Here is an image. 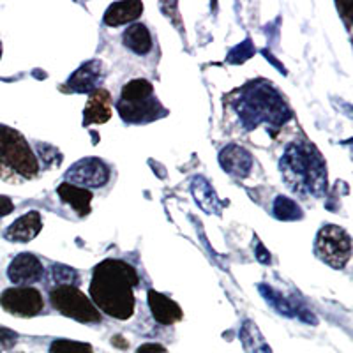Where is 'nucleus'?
Segmentation results:
<instances>
[{
	"instance_id": "nucleus-1",
	"label": "nucleus",
	"mask_w": 353,
	"mask_h": 353,
	"mask_svg": "<svg viewBox=\"0 0 353 353\" xmlns=\"http://www.w3.org/2000/svg\"><path fill=\"white\" fill-rule=\"evenodd\" d=\"M140 283L137 270L128 261L108 260L96 265L90 281V301L108 316L129 320L134 313V288Z\"/></svg>"
},
{
	"instance_id": "nucleus-2",
	"label": "nucleus",
	"mask_w": 353,
	"mask_h": 353,
	"mask_svg": "<svg viewBox=\"0 0 353 353\" xmlns=\"http://www.w3.org/2000/svg\"><path fill=\"white\" fill-rule=\"evenodd\" d=\"M290 191L302 198H321L327 191V165L320 150L305 140H295L286 147L279 163Z\"/></svg>"
},
{
	"instance_id": "nucleus-3",
	"label": "nucleus",
	"mask_w": 353,
	"mask_h": 353,
	"mask_svg": "<svg viewBox=\"0 0 353 353\" xmlns=\"http://www.w3.org/2000/svg\"><path fill=\"white\" fill-rule=\"evenodd\" d=\"M232 103L241 125L248 131L256 129L260 124L279 129L292 117L281 94L265 80L251 81L237 90V97L232 99Z\"/></svg>"
},
{
	"instance_id": "nucleus-4",
	"label": "nucleus",
	"mask_w": 353,
	"mask_h": 353,
	"mask_svg": "<svg viewBox=\"0 0 353 353\" xmlns=\"http://www.w3.org/2000/svg\"><path fill=\"white\" fill-rule=\"evenodd\" d=\"M39 163L32 147L17 129L0 124V181L25 184L36 179Z\"/></svg>"
},
{
	"instance_id": "nucleus-5",
	"label": "nucleus",
	"mask_w": 353,
	"mask_h": 353,
	"mask_svg": "<svg viewBox=\"0 0 353 353\" xmlns=\"http://www.w3.org/2000/svg\"><path fill=\"white\" fill-rule=\"evenodd\" d=\"M117 112L128 124H149L168 113L157 99L154 85L143 78L124 85L121 99L117 103Z\"/></svg>"
},
{
	"instance_id": "nucleus-6",
	"label": "nucleus",
	"mask_w": 353,
	"mask_h": 353,
	"mask_svg": "<svg viewBox=\"0 0 353 353\" xmlns=\"http://www.w3.org/2000/svg\"><path fill=\"white\" fill-rule=\"evenodd\" d=\"M50 302L53 309L64 316L72 318L80 323H99V309L92 304V301L85 297L77 286H55L50 292Z\"/></svg>"
},
{
	"instance_id": "nucleus-7",
	"label": "nucleus",
	"mask_w": 353,
	"mask_h": 353,
	"mask_svg": "<svg viewBox=\"0 0 353 353\" xmlns=\"http://www.w3.org/2000/svg\"><path fill=\"white\" fill-rule=\"evenodd\" d=\"M314 254L332 269H343L352 254V239L341 226L327 225L318 232Z\"/></svg>"
},
{
	"instance_id": "nucleus-8",
	"label": "nucleus",
	"mask_w": 353,
	"mask_h": 353,
	"mask_svg": "<svg viewBox=\"0 0 353 353\" xmlns=\"http://www.w3.org/2000/svg\"><path fill=\"white\" fill-rule=\"evenodd\" d=\"M0 305L6 313L18 318H32L44 311V301L39 290L32 286H12L2 292Z\"/></svg>"
},
{
	"instance_id": "nucleus-9",
	"label": "nucleus",
	"mask_w": 353,
	"mask_h": 353,
	"mask_svg": "<svg viewBox=\"0 0 353 353\" xmlns=\"http://www.w3.org/2000/svg\"><path fill=\"white\" fill-rule=\"evenodd\" d=\"M110 176H112V172L105 161L97 159V157H85V159L77 161L65 172V182L83 189L105 188Z\"/></svg>"
},
{
	"instance_id": "nucleus-10",
	"label": "nucleus",
	"mask_w": 353,
	"mask_h": 353,
	"mask_svg": "<svg viewBox=\"0 0 353 353\" xmlns=\"http://www.w3.org/2000/svg\"><path fill=\"white\" fill-rule=\"evenodd\" d=\"M103 78H105V65H103V62L88 61L72 72V77H69V80L65 81L64 90L74 94L94 92L96 88H99Z\"/></svg>"
},
{
	"instance_id": "nucleus-11",
	"label": "nucleus",
	"mask_w": 353,
	"mask_h": 353,
	"mask_svg": "<svg viewBox=\"0 0 353 353\" xmlns=\"http://www.w3.org/2000/svg\"><path fill=\"white\" fill-rule=\"evenodd\" d=\"M44 267L32 253H21L9 263L8 277L17 286H28L43 279Z\"/></svg>"
},
{
	"instance_id": "nucleus-12",
	"label": "nucleus",
	"mask_w": 353,
	"mask_h": 353,
	"mask_svg": "<svg viewBox=\"0 0 353 353\" xmlns=\"http://www.w3.org/2000/svg\"><path fill=\"white\" fill-rule=\"evenodd\" d=\"M219 163L226 173L244 179L253 170V156L241 145H228L221 150Z\"/></svg>"
},
{
	"instance_id": "nucleus-13",
	"label": "nucleus",
	"mask_w": 353,
	"mask_h": 353,
	"mask_svg": "<svg viewBox=\"0 0 353 353\" xmlns=\"http://www.w3.org/2000/svg\"><path fill=\"white\" fill-rule=\"evenodd\" d=\"M43 230V217L37 210H30V212L23 214L18 217L11 226L4 232L6 241L9 242H18V244H25L30 242L39 235Z\"/></svg>"
},
{
	"instance_id": "nucleus-14",
	"label": "nucleus",
	"mask_w": 353,
	"mask_h": 353,
	"mask_svg": "<svg viewBox=\"0 0 353 353\" xmlns=\"http://www.w3.org/2000/svg\"><path fill=\"white\" fill-rule=\"evenodd\" d=\"M112 117V96L105 88H96L90 92L83 110V128L92 124H105Z\"/></svg>"
},
{
	"instance_id": "nucleus-15",
	"label": "nucleus",
	"mask_w": 353,
	"mask_h": 353,
	"mask_svg": "<svg viewBox=\"0 0 353 353\" xmlns=\"http://www.w3.org/2000/svg\"><path fill=\"white\" fill-rule=\"evenodd\" d=\"M147 295H149L150 311H152V316L157 323L168 327L182 320L184 314H182L181 305L176 304L175 301L168 299L163 293L156 292V290H149Z\"/></svg>"
},
{
	"instance_id": "nucleus-16",
	"label": "nucleus",
	"mask_w": 353,
	"mask_h": 353,
	"mask_svg": "<svg viewBox=\"0 0 353 353\" xmlns=\"http://www.w3.org/2000/svg\"><path fill=\"white\" fill-rule=\"evenodd\" d=\"M57 193H59L61 200L64 201V203H68L80 217H85L90 214L92 193H90L88 189L77 188V185L68 184V182H62V184L57 188Z\"/></svg>"
},
{
	"instance_id": "nucleus-17",
	"label": "nucleus",
	"mask_w": 353,
	"mask_h": 353,
	"mask_svg": "<svg viewBox=\"0 0 353 353\" xmlns=\"http://www.w3.org/2000/svg\"><path fill=\"white\" fill-rule=\"evenodd\" d=\"M143 4L138 0H129V2H113L105 12V23L108 27H119L134 21L141 17Z\"/></svg>"
},
{
	"instance_id": "nucleus-18",
	"label": "nucleus",
	"mask_w": 353,
	"mask_h": 353,
	"mask_svg": "<svg viewBox=\"0 0 353 353\" xmlns=\"http://www.w3.org/2000/svg\"><path fill=\"white\" fill-rule=\"evenodd\" d=\"M122 41H124L125 48H129L137 55H147L152 50V36L143 23H134L125 28Z\"/></svg>"
},
{
	"instance_id": "nucleus-19",
	"label": "nucleus",
	"mask_w": 353,
	"mask_h": 353,
	"mask_svg": "<svg viewBox=\"0 0 353 353\" xmlns=\"http://www.w3.org/2000/svg\"><path fill=\"white\" fill-rule=\"evenodd\" d=\"M193 194L196 198V203L201 209L207 210L209 214L217 212V196L210 184L205 181L203 176H196L193 181Z\"/></svg>"
},
{
	"instance_id": "nucleus-20",
	"label": "nucleus",
	"mask_w": 353,
	"mask_h": 353,
	"mask_svg": "<svg viewBox=\"0 0 353 353\" xmlns=\"http://www.w3.org/2000/svg\"><path fill=\"white\" fill-rule=\"evenodd\" d=\"M242 343H244V348L249 353H270L269 345L263 341V337L260 336L258 329L254 327V323L251 321H245L244 329H242Z\"/></svg>"
},
{
	"instance_id": "nucleus-21",
	"label": "nucleus",
	"mask_w": 353,
	"mask_h": 353,
	"mask_svg": "<svg viewBox=\"0 0 353 353\" xmlns=\"http://www.w3.org/2000/svg\"><path fill=\"white\" fill-rule=\"evenodd\" d=\"M274 216L281 221H295L302 217V210L297 205V201H293L292 198L277 196L274 201Z\"/></svg>"
},
{
	"instance_id": "nucleus-22",
	"label": "nucleus",
	"mask_w": 353,
	"mask_h": 353,
	"mask_svg": "<svg viewBox=\"0 0 353 353\" xmlns=\"http://www.w3.org/2000/svg\"><path fill=\"white\" fill-rule=\"evenodd\" d=\"M50 353H94V350L87 343L71 341V339H57V341L50 345Z\"/></svg>"
},
{
	"instance_id": "nucleus-23",
	"label": "nucleus",
	"mask_w": 353,
	"mask_h": 353,
	"mask_svg": "<svg viewBox=\"0 0 353 353\" xmlns=\"http://www.w3.org/2000/svg\"><path fill=\"white\" fill-rule=\"evenodd\" d=\"M52 281L57 286H77L78 272L68 265H53Z\"/></svg>"
},
{
	"instance_id": "nucleus-24",
	"label": "nucleus",
	"mask_w": 353,
	"mask_h": 353,
	"mask_svg": "<svg viewBox=\"0 0 353 353\" xmlns=\"http://www.w3.org/2000/svg\"><path fill=\"white\" fill-rule=\"evenodd\" d=\"M17 332H12V330L6 329V327H0V348L2 350H9L12 346L17 345Z\"/></svg>"
},
{
	"instance_id": "nucleus-25",
	"label": "nucleus",
	"mask_w": 353,
	"mask_h": 353,
	"mask_svg": "<svg viewBox=\"0 0 353 353\" xmlns=\"http://www.w3.org/2000/svg\"><path fill=\"white\" fill-rule=\"evenodd\" d=\"M242 55L241 57V62H244L245 59H249V57L253 55V46H251V41H245V43H242L241 46H237V48L233 50L230 55Z\"/></svg>"
},
{
	"instance_id": "nucleus-26",
	"label": "nucleus",
	"mask_w": 353,
	"mask_h": 353,
	"mask_svg": "<svg viewBox=\"0 0 353 353\" xmlns=\"http://www.w3.org/2000/svg\"><path fill=\"white\" fill-rule=\"evenodd\" d=\"M12 210H14V203L11 201V198L2 196V194H0V217L9 216Z\"/></svg>"
},
{
	"instance_id": "nucleus-27",
	"label": "nucleus",
	"mask_w": 353,
	"mask_h": 353,
	"mask_svg": "<svg viewBox=\"0 0 353 353\" xmlns=\"http://www.w3.org/2000/svg\"><path fill=\"white\" fill-rule=\"evenodd\" d=\"M137 353H168L165 346L156 345V343H147V345H141L137 350Z\"/></svg>"
},
{
	"instance_id": "nucleus-28",
	"label": "nucleus",
	"mask_w": 353,
	"mask_h": 353,
	"mask_svg": "<svg viewBox=\"0 0 353 353\" xmlns=\"http://www.w3.org/2000/svg\"><path fill=\"white\" fill-rule=\"evenodd\" d=\"M258 253H260V254H258V260L263 261V263H267V261L270 260V258L265 256V254H269V253H267V251H265L263 245H261V244H258Z\"/></svg>"
},
{
	"instance_id": "nucleus-29",
	"label": "nucleus",
	"mask_w": 353,
	"mask_h": 353,
	"mask_svg": "<svg viewBox=\"0 0 353 353\" xmlns=\"http://www.w3.org/2000/svg\"><path fill=\"white\" fill-rule=\"evenodd\" d=\"M0 57H2V41H0Z\"/></svg>"
}]
</instances>
